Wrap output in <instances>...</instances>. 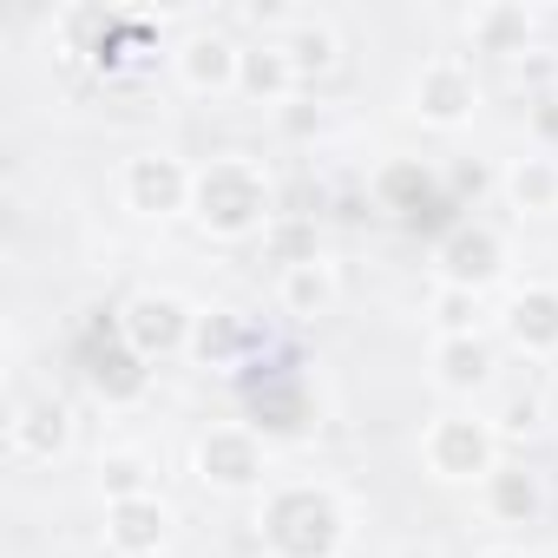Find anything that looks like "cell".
<instances>
[{"mask_svg":"<svg viewBox=\"0 0 558 558\" xmlns=\"http://www.w3.org/2000/svg\"><path fill=\"white\" fill-rule=\"evenodd\" d=\"M191 223L217 243H243L263 236L276 223V184L269 165L250 151H217L197 165V191H191Z\"/></svg>","mask_w":558,"mask_h":558,"instance_id":"1","label":"cell"},{"mask_svg":"<svg viewBox=\"0 0 558 558\" xmlns=\"http://www.w3.org/2000/svg\"><path fill=\"white\" fill-rule=\"evenodd\" d=\"M256 532L269 545V558H342L349 545V512L329 486L316 480H283L269 486L256 506Z\"/></svg>","mask_w":558,"mask_h":558,"instance_id":"2","label":"cell"},{"mask_svg":"<svg viewBox=\"0 0 558 558\" xmlns=\"http://www.w3.org/2000/svg\"><path fill=\"white\" fill-rule=\"evenodd\" d=\"M499 453H506V440L480 408H440L421 427V473L440 486H480L499 466Z\"/></svg>","mask_w":558,"mask_h":558,"instance_id":"3","label":"cell"},{"mask_svg":"<svg viewBox=\"0 0 558 558\" xmlns=\"http://www.w3.org/2000/svg\"><path fill=\"white\" fill-rule=\"evenodd\" d=\"M191 480L217 499L236 493H269V440L250 421H217L191 440Z\"/></svg>","mask_w":558,"mask_h":558,"instance_id":"4","label":"cell"},{"mask_svg":"<svg viewBox=\"0 0 558 558\" xmlns=\"http://www.w3.org/2000/svg\"><path fill=\"white\" fill-rule=\"evenodd\" d=\"M480 99H486V86H480V73H473L466 53H427V60L414 66V80H408V112H414L421 125H434V132L473 125Z\"/></svg>","mask_w":558,"mask_h":558,"instance_id":"5","label":"cell"},{"mask_svg":"<svg viewBox=\"0 0 558 558\" xmlns=\"http://www.w3.org/2000/svg\"><path fill=\"white\" fill-rule=\"evenodd\" d=\"M191 191H197V165H184L178 151H132L119 165V204L145 223L191 217Z\"/></svg>","mask_w":558,"mask_h":558,"instance_id":"6","label":"cell"},{"mask_svg":"<svg viewBox=\"0 0 558 558\" xmlns=\"http://www.w3.org/2000/svg\"><path fill=\"white\" fill-rule=\"evenodd\" d=\"M191 329H197V310L171 290H138L125 310H119V336L158 368V362H178L191 355Z\"/></svg>","mask_w":558,"mask_h":558,"instance_id":"7","label":"cell"},{"mask_svg":"<svg viewBox=\"0 0 558 558\" xmlns=\"http://www.w3.org/2000/svg\"><path fill=\"white\" fill-rule=\"evenodd\" d=\"M171 73L191 99H236V80H243V40L223 34V27H191L178 34L171 47Z\"/></svg>","mask_w":558,"mask_h":558,"instance_id":"8","label":"cell"},{"mask_svg":"<svg viewBox=\"0 0 558 558\" xmlns=\"http://www.w3.org/2000/svg\"><path fill=\"white\" fill-rule=\"evenodd\" d=\"M506 263H512V250H506V236L493 223H453L440 236V250H434V276L447 290H473V296H486L499 283Z\"/></svg>","mask_w":558,"mask_h":558,"instance_id":"9","label":"cell"},{"mask_svg":"<svg viewBox=\"0 0 558 558\" xmlns=\"http://www.w3.org/2000/svg\"><path fill=\"white\" fill-rule=\"evenodd\" d=\"M427 375H434L440 395H453V401L473 408V395H486L493 375H499V349H493L480 329H466V336H434V349H427Z\"/></svg>","mask_w":558,"mask_h":558,"instance_id":"10","label":"cell"},{"mask_svg":"<svg viewBox=\"0 0 558 558\" xmlns=\"http://www.w3.org/2000/svg\"><path fill=\"white\" fill-rule=\"evenodd\" d=\"M499 336L525 362H558V283H525L499 310Z\"/></svg>","mask_w":558,"mask_h":558,"instance_id":"11","label":"cell"},{"mask_svg":"<svg viewBox=\"0 0 558 558\" xmlns=\"http://www.w3.org/2000/svg\"><path fill=\"white\" fill-rule=\"evenodd\" d=\"M171 532H178V512H171L158 493H145V499H112V506H106V551H112V558H158V551L171 545Z\"/></svg>","mask_w":558,"mask_h":558,"instance_id":"12","label":"cell"},{"mask_svg":"<svg viewBox=\"0 0 558 558\" xmlns=\"http://www.w3.org/2000/svg\"><path fill=\"white\" fill-rule=\"evenodd\" d=\"M460 34L473 53H493V60H519L538 47V14L519 8V0H480V8L460 14Z\"/></svg>","mask_w":558,"mask_h":558,"instance_id":"13","label":"cell"},{"mask_svg":"<svg viewBox=\"0 0 558 558\" xmlns=\"http://www.w3.org/2000/svg\"><path fill=\"white\" fill-rule=\"evenodd\" d=\"M8 447H14V460H27V466H53V460L73 447V408H66L60 395L21 401L14 421H8Z\"/></svg>","mask_w":558,"mask_h":558,"instance_id":"14","label":"cell"},{"mask_svg":"<svg viewBox=\"0 0 558 558\" xmlns=\"http://www.w3.org/2000/svg\"><path fill=\"white\" fill-rule=\"evenodd\" d=\"M86 388L106 401V408H138L151 395V362L112 329L99 349H86Z\"/></svg>","mask_w":558,"mask_h":558,"instance_id":"15","label":"cell"},{"mask_svg":"<svg viewBox=\"0 0 558 558\" xmlns=\"http://www.w3.org/2000/svg\"><path fill=\"white\" fill-rule=\"evenodd\" d=\"M480 512H486L493 525H506V532L538 525V519H545V480H538L525 460H499V466L480 480Z\"/></svg>","mask_w":558,"mask_h":558,"instance_id":"16","label":"cell"},{"mask_svg":"<svg viewBox=\"0 0 558 558\" xmlns=\"http://www.w3.org/2000/svg\"><path fill=\"white\" fill-rule=\"evenodd\" d=\"M269 40L290 53V66H296L303 86H316V80H329L342 66V34L329 21H316V14H283V21L269 27Z\"/></svg>","mask_w":558,"mask_h":558,"instance_id":"17","label":"cell"},{"mask_svg":"<svg viewBox=\"0 0 558 558\" xmlns=\"http://www.w3.org/2000/svg\"><path fill=\"white\" fill-rule=\"evenodd\" d=\"M375 204L395 210V217H421V210H440L447 204V184H440V171L427 158H381Z\"/></svg>","mask_w":558,"mask_h":558,"instance_id":"18","label":"cell"},{"mask_svg":"<svg viewBox=\"0 0 558 558\" xmlns=\"http://www.w3.org/2000/svg\"><path fill=\"white\" fill-rule=\"evenodd\" d=\"M499 197L512 217H558V158L551 151H519L499 171Z\"/></svg>","mask_w":558,"mask_h":558,"instance_id":"19","label":"cell"},{"mask_svg":"<svg viewBox=\"0 0 558 558\" xmlns=\"http://www.w3.org/2000/svg\"><path fill=\"white\" fill-rule=\"evenodd\" d=\"M303 93V80H296V66H290V53L276 47L269 34L263 40H243V80H236V99H250V106H290Z\"/></svg>","mask_w":558,"mask_h":558,"instance_id":"20","label":"cell"},{"mask_svg":"<svg viewBox=\"0 0 558 558\" xmlns=\"http://www.w3.org/2000/svg\"><path fill=\"white\" fill-rule=\"evenodd\" d=\"M336 303H342V276H336V263H329V256L296 263V269L276 276V310L296 316V323H316V316H329Z\"/></svg>","mask_w":558,"mask_h":558,"instance_id":"21","label":"cell"},{"mask_svg":"<svg viewBox=\"0 0 558 558\" xmlns=\"http://www.w3.org/2000/svg\"><path fill=\"white\" fill-rule=\"evenodd\" d=\"M256 250H263V263H276V276H283V269L323 256V230H316V217H303V210H276V223L256 236Z\"/></svg>","mask_w":558,"mask_h":558,"instance_id":"22","label":"cell"},{"mask_svg":"<svg viewBox=\"0 0 558 558\" xmlns=\"http://www.w3.org/2000/svg\"><path fill=\"white\" fill-rule=\"evenodd\" d=\"M243 349H250V323H243L236 310H197V329H191V362H204V368H230Z\"/></svg>","mask_w":558,"mask_h":558,"instance_id":"23","label":"cell"},{"mask_svg":"<svg viewBox=\"0 0 558 558\" xmlns=\"http://www.w3.org/2000/svg\"><path fill=\"white\" fill-rule=\"evenodd\" d=\"M93 480H99V499H106V506H112V499H145V493H158V486H151L158 466H151V453H138V447H106L99 466H93Z\"/></svg>","mask_w":558,"mask_h":558,"instance_id":"24","label":"cell"},{"mask_svg":"<svg viewBox=\"0 0 558 558\" xmlns=\"http://www.w3.org/2000/svg\"><path fill=\"white\" fill-rule=\"evenodd\" d=\"M486 421L499 427V440H532V434L545 427V401L525 395V388H512V395H499V408H493Z\"/></svg>","mask_w":558,"mask_h":558,"instance_id":"25","label":"cell"},{"mask_svg":"<svg viewBox=\"0 0 558 558\" xmlns=\"http://www.w3.org/2000/svg\"><path fill=\"white\" fill-rule=\"evenodd\" d=\"M473 323H480V296H473V290L434 283V329H440V336H466Z\"/></svg>","mask_w":558,"mask_h":558,"instance_id":"26","label":"cell"},{"mask_svg":"<svg viewBox=\"0 0 558 558\" xmlns=\"http://www.w3.org/2000/svg\"><path fill=\"white\" fill-rule=\"evenodd\" d=\"M480 558H525V545H486Z\"/></svg>","mask_w":558,"mask_h":558,"instance_id":"27","label":"cell"},{"mask_svg":"<svg viewBox=\"0 0 558 558\" xmlns=\"http://www.w3.org/2000/svg\"><path fill=\"white\" fill-rule=\"evenodd\" d=\"M395 558H440V551H434V545H401Z\"/></svg>","mask_w":558,"mask_h":558,"instance_id":"28","label":"cell"}]
</instances>
